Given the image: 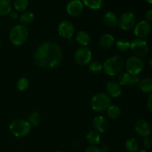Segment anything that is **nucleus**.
<instances>
[{"label":"nucleus","instance_id":"f257e3e1","mask_svg":"<svg viewBox=\"0 0 152 152\" xmlns=\"http://www.w3.org/2000/svg\"><path fill=\"white\" fill-rule=\"evenodd\" d=\"M62 51L60 46L53 41H46L37 47L33 59L37 67L53 69L60 65Z\"/></svg>","mask_w":152,"mask_h":152},{"label":"nucleus","instance_id":"f03ea898","mask_svg":"<svg viewBox=\"0 0 152 152\" xmlns=\"http://www.w3.org/2000/svg\"><path fill=\"white\" fill-rule=\"evenodd\" d=\"M102 71L109 77H116L122 73L124 68V61L120 56H112L107 59L103 64Z\"/></svg>","mask_w":152,"mask_h":152},{"label":"nucleus","instance_id":"7ed1b4c3","mask_svg":"<svg viewBox=\"0 0 152 152\" xmlns=\"http://www.w3.org/2000/svg\"><path fill=\"white\" fill-rule=\"evenodd\" d=\"M29 36V31L26 26L16 25L11 28L9 34V39L14 46L19 47L27 41Z\"/></svg>","mask_w":152,"mask_h":152},{"label":"nucleus","instance_id":"20e7f679","mask_svg":"<svg viewBox=\"0 0 152 152\" xmlns=\"http://www.w3.org/2000/svg\"><path fill=\"white\" fill-rule=\"evenodd\" d=\"M111 105V99L105 93H97L91 99V107L92 110L97 113L107 111Z\"/></svg>","mask_w":152,"mask_h":152},{"label":"nucleus","instance_id":"39448f33","mask_svg":"<svg viewBox=\"0 0 152 152\" xmlns=\"http://www.w3.org/2000/svg\"><path fill=\"white\" fill-rule=\"evenodd\" d=\"M9 129L16 137H25L31 132V126L28 120L17 119L10 123Z\"/></svg>","mask_w":152,"mask_h":152},{"label":"nucleus","instance_id":"423d86ee","mask_svg":"<svg viewBox=\"0 0 152 152\" xmlns=\"http://www.w3.org/2000/svg\"><path fill=\"white\" fill-rule=\"evenodd\" d=\"M126 68L131 75H139L144 68L143 61L138 56H132L126 60Z\"/></svg>","mask_w":152,"mask_h":152},{"label":"nucleus","instance_id":"0eeeda50","mask_svg":"<svg viewBox=\"0 0 152 152\" xmlns=\"http://www.w3.org/2000/svg\"><path fill=\"white\" fill-rule=\"evenodd\" d=\"M74 60L78 65L85 66L88 65L92 59V52L88 47H80L75 51Z\"/></svg>","mask_w":152,"mask_h":152},{"label":"nucleus","instance_id":"6e6552de","mask_svg":"<svg viewBox=\"0 0 152 152\" xmlns=\"http://www.w3.org/2000/svg\"><path fill=\"white\" fill-rule=\"evenodd\" d=\"M130 49L133 52L134 56L141 57L148 53L149 47L146 42L142 39L137 38L130 42Z\"/></svg>","mask_w":152,"mask_h":152},{"label":"nucleus","instance_id":"1a4fd4ad","mask_svg":"<svg viewBox=\"0 0 152 152\" xmlns=\"http://www.w3.org/2000/svg\"><path fill=\"white\" fill-rule=\"evenodd\" d=\"M136 22V16L132 12H125L118 18V26L123 31H130L134 28Z\"/></svg>","mask_w":152,"mask_h":152},{"label":"nucleus","instance_id":"9d476101","mask_svg":"<svg viewBox=\"0 0 152 152\" xmlns=\"http://www.w3.org/2000/svg\"><path fill=\"white\" fill-rule=\"evenodd\" d=\"M57 31L58 34L62 38L69 40L72 39L75 34V27L69 21L64 20L59 24Z\"/></svg>","mask_w":152,"mask_h":152},{"label":"nucleus","instance_id":"9b49d317","mask_svg":"<svg viewBox=\"0 0 152 152\" xmlns=\"http://www.w3.org/2000/svg\"><path fill=\"white\" fill-rule=\"evenodd\" d=\"M83 7L84 4L81 0H71L67 4L66 11L69 16L72 17H77L82 14Z\"/></svg>","mask_w":152,"mask_h":152},{"label":"nucleus","instance_id":"f8f14e48","mask_svg":"<svg viewBox=\"0 0 152 152\" xmlns=\"http://www.w3.org/2000/svg\"><path fill=\"white\" fill-rule=\"evenodd\" d=\"M134 29V33L135 36L139 39H142L148 36L151 31V26L150 23L145 20L141 21L136 24Z\"/></svg>","mask_w":152,"mask_h":152},{"label":"nucleus","instance_id":"ddd939ff","mask_svg":"<svg viewBox=\"0 0 152 152\" xmlns=\"http://www.w3.org/2000/svg\"><path fill=\"white\" fill-rule=\"evenodd\" d=\"M136 133L142 137H148L151 133V125L148 122L144 120H140L136 123L134 126Z\"/></svg>","mask_w":152,"mask_h":152},{"label":"nucleus","instance_id":"4468645a","mask_svg":"<svg viewBox=\"0 0 152 152\" xmlns=\"http://www.w3.org/2000/svg\"><path fill=\"white\" fill-rule=\"evenodd\" d=\"M106 94L111 98H117L122 94L123 89L121 86L117 81L111 80L105 86Z\"/></svg>","mask_w":152,"mask_h":152},{"label":"nucleus","instance_id":"2eb2a0df","mask_svg":"<svg viewBox=\"0 0 152 152\" xmlns=\"http://www.w3.org/2000/svg\"><path fill=\"white\" fill-rule=\"evenodd\" d=\"M93 126L94 130L98 133H104L108 129V121L104 116L98 115L94 118Z\"/></svg>","mask_w":152,"mask_h":152},{"label":"nucleus","instance_id":"dca6fc26","mask_svg":"<svg viewBox=\"0 0 152 152\" xmlns=\"http://www.w3.org/2000/svg\"><path fill=\"white\" fill-rule=\"evenodd\" d=\"M114 42H115V39L110 34H103L99 40V47L103 50H108L111 48Z\"/></svg>","mask_w":152,"mask_h":152},{"label":"nucleus","instance_id":"f3484780","mask_svg":"<svg viewBox=\"0 0 152 152\" xmlns=\"http://www.w3.org/2000/svg\"><path fill=\"white\" fill-rule=\"evenodd\" d=\"M91 36L87 31H80L76 35V41L82 46V47H87L91 43Z\"/></svg>","mask_w":152,"mask_h":152},{"label":"nucleus","instance_id":"a211bd4d","mask_svg":"<svg viewBox=\"0 0 152 152\" xmlns=\"http://www.w3.org/2000/svg\"><path fill=\"white\" fill-rule=\"evenodd\" d=\"M104 23L108 28H115L118 25V18L117 15L111 11H108L104 15Z\"/></svg>","mask_w":152,"mask_h":152},{"label":"nucleus","instance_id":"6ab92c4d","mask_svg":"<svg viewBox=\"0 0 152 152\" xmlns=\"http://www.w3.org/2000/svg\"><path fill=\"white\" fill-rule=\"evenodd\" d=\"M19 21L20 25L26 26L30 25L34 21V13L30 11H24L19 16Z\"/></svg>","mask_w":152,"mask_h":152},{"label":"nucleus","instance_id":"aec40b11","mask_svg":"<svg viewBox=\"0 0 152 152\" xmlns=\"http://www.w3.org/2000/svg\"><path fill=\"white\" fill-rule=\"evenodd\" d=\"M86 139L87 142L90 144L91 145H96L99 143L101 140L100 134L98 133L95 130L90 131L88 132L86 136Z\"/></svg>","mask_w":152,"mask_h":152},{"label":"nucleus","instance_id":"412c9836","mask_svg":"<svg viewBox=\"0 0 152 152\" xmlns=\"http://www.w3.org/2000/svg\"><path fill=\"white\" fill-rule=\"evenodd\" d=\"M12 3L10 0H0V16L8 15L11 12Z\"/></svg>","mask_w":152,"mask_h":152},{"label":"nucleus","instance_id":"4be33fe9","mask_svg":"<svg viewBox=\"0 0 152 152\" xmlns=\"http://www.w3.org/2000/svg\"><path fill=\"white\" fill-rule=\"evenodd\" d=\"M107 115L111 120H117L121 115V109L117 105H111L107 109Z\"/></svg>","mask_w":152,"mask_h":152},{"label":"nucleus","instance_id":"5701e85b","mask_svg":"<svg viewBox=\"0 0 152 152\" xmlns=\"http://www.w3.org/2000/svg\"><path fill=\"white\" fill-rule=\"evenodd\" d=\"M140 90L144 93H152V79L144 78L139 83Z\"/></svg>","mask_w":152,"mask_h":152},{"label":"nucleus","instance_id":"b1692460","mask_svg":"<svg viewBox=\"0 0 152 152\" xmlns=\"http://www.w3.org/2000/svg\"><path fill=\"white\" fill-rule=\"evenodd\" d=\"M82 1L91 10H99L103 4V0H82Z\"/></svg>","mask_w":152,"mask_h":152},{"label":"nucleus","instance_id":"393cba45","mask_svg":"<svg viewBox=\"0 0 152 152\" xmlns=\"http://www.w3.org/2000/svg\"><path fill=\"white\" fill-rule=\"evenodd\" d=\"M126 149L128 152H137L139 151V143L134 138H129L126 142Z\"/></svg>","mask_w":152,"mask_h":152},{"label":"nucleus","instance_id":"a878e982","mask_svg":"<svg viewBox=\"0 0 152 152\" xmlns=\"http://www.w3.org/2000/svg\"><path fill=\"white\" fill-rule=\"evenodd\" d=\"M88 70L92 74H99L103 69V65L99 61H91L88 64Z\"/></svg>","mask_w":152,"mask_h":152},{"label":"nucleus","instance_id":"bb28decb","mask_svg":"<svg viewBox=\"0 0 152 152\" xmlns=\"http://www.w3.org/2000/svg\"><path fill=\"white\" fill-rule=\"evenodd\" d=\"M41 118H40V114L37 111H34L29 115L28 119V122L30 123L31 127H37L39 125Z\"/></svg>","mask_w":152,"mask_h":152},{"label":"nucleus","instance_id":"cd10ccee","mask_svg":"<svg viewBox=\"0 0 152 152\" xmlns=\"http://www.w3.org/2000/svg\"><path fill=\"white\" fill-rule=\"evenodd\" d=\"M131 75L128 72H123L120 73L118 75V80H117V83L120 85L121 86H129L131 80Z\"/></svg>","mask_w":152,"mask_h":152},{"label":"nucleus","instance_id":"c85d7f7f","mask_svg":"<svg viewBox=\"0 0 152 152\" xmlns=\"http://www.w3.org/2000/svg\"><path fill=\"white\" fill-rule=\"evenodd\" d=\"M29 1L28 0H14L13 7L17 11H25L28 7Z\"/></svg>","mask_w":152,"mask_h":152},{"label":"nucleus","instance_id":"c756f323","mask_svg":"<svg viewBox=\"0 0 152 152\" xmlns=\"http://www.w3.org/2000/svg\"><path fill=\"white\" fill-rule=\"evenodd\" d=\"M116 47L120 51H127L130 49V42L125 39H120L116 43Z\"/></svg>","mask_w":152,"mask_h":152},{"label":"nucleus","instance_id":"7c9ffc66","mask_svg":"<svg viewBox=\"0 0 152 152\" xmlns=\"http://www.w3.org/2000/svg\"><path fill=\"white\" fill-rule=\"evenodd\" d=\"M29 86V80L26 77H21L17 82L16 88L19 91H25Z\"/></svg>","mask_w":152,"mask_h":152},{"label":"nucleus","instance_id":"2f4dec72","mask_svg":"<svg viewBox=\"0 0 152 152\" xmlns=\"http://www.w3.org/2000/svg\"><path fill=\"white\" fill-rule=\"evenodd\" d=\"M140 81V77L138 75H132L131 77V80H130V83H129V86H136V85L139 84Z\"/></svg>","mask_w":152,"mask_h":152},{"label":"nucleus","instance_id":"473e14b6","mask_svg":"<svg viewBox=\"0 0 152 152\" xmlns=\"http://www.w3.org/2000/svg\"><path fill=\"white\" fill-rule=\"evenodd\" d=\"M143 145L145 148H150L152 146V140L151 138L145 137L143 140Z\"/></svg>","mask_w":152,"mask_h":152},{"label":"nucleus","instance_id":"72a5a7b5","mask_svg":"<svg viewBox=\"0 0 152 152\" xmlns=\"http://www.w3.org/2000/svg\"><path fill=\"white\" fill-rule=\"evenodd\" d=\"M85 152H100V151H99V147L96 145H91L86 148Z\"/></svg>","mask_w":152,"mask_h":152},{"label":"nucleus","instance_id":"f704fd0d","mask_svg":"<svg viewBox=\"0 0 152 152\" xmlns=\"http://www.w3.org/2000/svg\"><path fill=\"white\" fill-rule=\"evenodd\" d=\"M145 21L148 22V23L152 22V10H148V11L145 13Z\"/></svg>","mask_w":152,"mask_h":152},{"label":"nucleus","instance_id":"c9c22d12","mask_svg":"<svg viewBox=\"0 0 152 152\" xmlns=\"http://www.w3.org/2000/svg\"><path fill=\"white\" fill-rule=\"evenodd\" d=\"M99 148L100 152H108V150H109V147L106 144H102L99 147Z\"/></svg>","mask_w":152,"mask_h":152},{"label":"nucleus","instance_id":"e433bc0d","mask_svg":"<svg viewBox=\"0 0 152 152\" xmlns=\"http://www.w3.org/2000/svg\"><path fill=\"white\" fill-rule=\"evenodd\" d=\"M147 105H148V109L152 112V93L148 96V101H147Z\"/></svg>","mask_w":152,"mask_h":152},{"label":"nucleus","instance_id":"4c0bfd02","mask_svg":"<svg viewBox=\"0 0 152 152\" xmlns=\"http://www.w3.org/2000/svg\"><path fill=\"white\" fill-rule=\"evenodd\" d=\"M9 15H10V18L13 19H16L19 18V15H18V13H16V12H10V13H9Z\"/></svg>","mask_w":152,"mask_h":152},{"label":"nucleus","instance_id":"58836bf2","mask_svg":"<svg viewBox=\"0 0 152 152\" xmlns=\"http://www.w3.org/2000/svg\"><path fill=\"white\" fill-rule=\"evenodd\" d=\"M149 64H150V65H151V67L152 68V56L151 58H150V59H149Z\"/></svg>","mask_w":152,"mask_h":152},{"label":"nucleus","instance_id":"ea45409f","mask_svg":"<svg viewBox=\"0 0 152 152\" xmlns=\"http://www.w3.org/2000/svg\"><path fill=\"white\" fill-rule=\"evenodd\" d=\"M145 1L148 3H149V4H152V0H145Z\"/></svg>","mask_w":152,"mask_h":152},{"label":"nucleus","instance_id":"a19ab883","mask_svg":"<svg viewBox=\"0 0 152 152\" xmlns=\"http://www.w3.org/2000/svg\"><path fill=\"white\" fill-rule=\"evenodd\" d=\"M139 152H146V151L144 149H142V150H140V151H139Z\"/></svg>","mask_w":152,"mask_h":152},{"label":"nucleus","instance_id":"79ce46f5","mask_svg":"<svg viewBox=\"0 0 152 152\" xmlns=\"http://www.w3.org/2000/svg\"><path fill=\"white\" fill-rule=\"evenodd\" d=\"M1 41H0V49H1Z\"/></svg>","mask_w":152,"mask_h":152},{"label":"nucleus","instance_id":"37998d69","mask_svg":"<svg viewBox=\"0 0 152 152\" xmlns=\"http://www.w3.org/2000/svg\"><path fill=\"white\" fill-rule=\"evenodd\" d=\"M55 152H62V151H55Z\"/></svg>","mask_w":152,"mask_h":152}]
</instances>
